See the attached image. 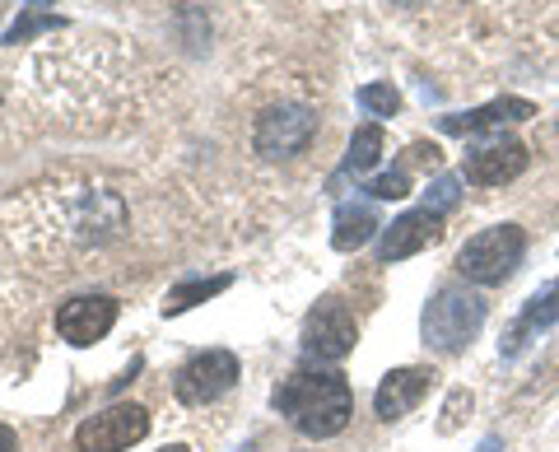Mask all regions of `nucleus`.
Masks as SVG:
<instances>
[{
  "label": "nucleus",
  "mask_w": 559,
  "mask_h": 452,
  "mask_svg": "<svg viewBox=\"0 0 559 452\" xmlns=\"http://www.w3.org/2000/svg\"><path fill=\"white\" fill-rule=\"evenodd\" d=\"M359 108L369 117H396L401 112V94L392 84H364L359 90Z\"/></svg>",
  "instance_id": "a211bd4d"
},
{
  "label": "nucleus",
  "mask_w": 559,
  "mask_h": 452,
  "mask_svg": "<svg viewBox=\"0 0 559 452\" xmlns=\"http://www.w3.org/2000/svg\"><path fill=\"white\" fill-rule=\"evenodd\" d=\"M476 452H503V439H499V433H489V439H480Z\"/></svg>",
  "instance_id": "5701e85b"
},
{
  "label": "nucleus",
  "mask_w": 559,
  "mask_h": 452,
  "mask_svg": "<svg viewBox=\"0 0 559 452\" xmlns=\"http://www.w3.org/2000/svg\"><path fill=\"white\" fill-rule=\"evenodd\" d=\"M555 322H559V275H555L546 289H536L532 299H527V308L518 312V322L509 326V336H503V345H499L503 359H518L540 332H550Z\"/></svg>",
  "instance_id": "f8f14e48"
},
{
  "label": "nucleus",
  "mask_w": 559,
  "mask_h": 452,
  "mask_svg": "<svg viewBox=\"0 0 559 452\" xmlns=\"http://www.w3.org/2000/svg\"><path fill=\"white\" fill-rule=\"evenodd\" d=\"M433 378H439V373H433L429 364H406V369H392L388 378L378 382V392H373V415L382 425L406 420V415L429 396Z\"/></svg>",
  "instance_id": "9d476101"
},
{
  "label": "nucleus",
  "mask_w": 559,
  "mask_h": 452,
  "mask_svg": "<svg viewBox=\"0 0 559 452\" xmlns=\"http://www.w3.org/2000/svg\"><path fill=\"white\" fill-rule=\"evenodd\" d=\"M373 234H382L378 205L373 201H345L336 219H331V248L336 252H359Z\"/></svg>",
  "instance_id": "4468645a"
},
{
  "label": "nucleus",
  "mask_w": 559,
  "mask_h": 452,
  "mask_svg": "<svg viewBox=\"0 0 559 452\" xmlns=\"http://www.w3.org/2000/svg\"><path fill=\"white\" fill-rule=\"evenodd\" d=\"M275 411L304 433V439L322 443V439H336V433L349 425L355 415V392L341 369H294L285 382L275 388Z\"/></svg>",
  "instance_id": "f257e3e1"
},
{
  "label": "nucleus",
  "mask_w": 559,
  "mask_h": 452,
  "mask_svg": "<svg viewBox=\"0 0 559 452\" xmlns=\"http://www.w3.org/2000/svg\"><path fill=\"white\" fill-rule=\"evenodd\" d=\"M406 5H419V0H406Z\"/></svg>",
  "instance_id": "a878e982"
},
{
  "label": "nucleus",
  "mask_w": 559,
  "mask_h": 452,
  "mask_svg": "<svg viewBox=\"0 0 559 452\" xmlns=\"http://www.w3.org/2000/svg\"><path fill=\"white\" fill-rule=\"evenodd\" d=\"M57 28H61L57 14H28V20H20L5 33V43H24V38H33V33H57Z\"/></svg>",
  "instance_id": "412c9836"
},
{
  "label": "nucleus",
  "mask_w": 559,
  "mask_h": 452,
  "mask_svg": "<svg viewBox=\"0 0 559 452\" xmlns=\"http://www.w3.org/2000/svg\"><path fill=\"white\" fill-rule=\"evenodd\" d=\"M522 257H527V229L522 224H489V229L471 234L462 248H457V275L480 289H495V285H509Z\"/></svg>",
  "instance_id": "7ed1b4c3"
},
{
  "label": "nucleus",
  "mask_w": 559,
  "mask_h": 452,
  "mask_svg": "<svg viewBox=\"0 0 559 452\" xmlns=\"http://www.w3.org/2000/svg\"><path fill=\"white\" fill-rule=\"evenodd\" d=\"M439 238H443V215H433L429 205H419V211H406V215H396L392 224H382V234H378V262L382 266L406 262V257L433 248Z\"/></svg>",
  "instance_id": "1a4fd4ad"
},
{
  "label": "nucleus",
  "mask_w": 559,
  "mask_h": 452,
  "mask_svg": "<svg viewBox=\"0 0 559 452\" xmlns=\"http://www.w3.org/2000/svg\"><path fill=\"white\" fill-rule=\"evenodd\" d=\"M527 164H532L527 145L513 141V135H499V141H489V145H480V150L466 154L462 178L476 182V187H503V182L522 178V173H527Z\"/></svg>",
  "instance_id": "9b49d317"
},
{
  "label": "nucleus",
  "mask_w": 559,
  "mask_h": 452,
  "mask_svg": "<svg viewBox=\"0 0 559 452\" xmlns=\"http://www.w3.org/2000/svg\"><path fill=\"white\" fill-rule=\"evenodd\" d=\"M485 299L466 285H439L433 299L419 312V336L433 355H462L485 326Z\"/></svg>",
  "instance_id": "f03ea898"
},
{
  "label": "nucleus",
  "mask_w": 559,
  "mask_h": 452,
  "mask_svg": "<svg viewBox=\"0 0 559 452\" xmlns=\"http://www.w3.org/2000/svg\"><path fill=\"white\" fill-rule=\"evenodd\" d=\"M117 312L112 294H75L57 308V336L66 345H94L117 326Z\"/></svg>",
  "instance_id": "6e6552de"
},
{
  "label": "nucleus",
  "mask_w": 559,
  "mask_h": 452,
  "mask_svg": "<svg viewBox=\"0 0 559 452\" xmlns=\"http://www.w3.org/2000/svg\"><path fill=\"white\" fill-rule=\"evenodd\" d=\"M47 5H57V0H33V10H47Z\"/></svg>",
  "instance_id": "b1692460"
},
{
  "label": "nucleus",
  "mask_w": 559,
  "mask_h": 452,
  "mask_svg": "<svg viewBox=\"0 0 559 452\" xmlns=\"http://www.w3.org/2000/svg\"><path fill=\"white\" fill-rule=\"evenodd\" d=\"M238 355L234 350H201V355H191L178 378H173V396H178L182 406H210V402H219L224 392L238 382Z\"/></svg>",
  "instance_id": "423d86ee"
},
{
  "label": "nucleus",
  "mask_w": 559,
  "mask_h": 452,
  "mask_svg": "<svg viewBox=\"0 0 559 452\" xmlns=\"http://www.w3.org/2000/svg\"><path fill=\"white\" fill-rule=\"evenodd\" d=\"M150 433V411L135 402H117L108 411L90 415L75 429V448L80 452H127L131 443H140Z\"/></svg>",
  "instance_id": "0eeeda50"
},
{
  "label": "nucleus",
  "mask_w": 559,
  "mask_h": 452,
  "mask_svg": "<svg viewBox=\"0 0 559 452\" xmlns=\"http://www.w3.org/2000/svg\"><path fill=\"white\" fill-rule=\"evenodd\" d=\"M164 452H191V448H182V443H173V448H164Z\"/></svg>",
  "instance_id": "393cba45"
},
{
  "label": "nucleus",
  "mask_w": 559,
  "mask_h": 452,
  "mask_svg": "<svg viewBox=\"0 0 559 452\" xmlns=\"http://www.w3.org/2000/svg\"><path fill=\"white\" fill-rule=\"evenodd\" d=\"M0 10H5V0H0Z\"/></svg>",
  "instance_id": "bb28decb"
},
{
  "label": "nucleus",
  "mask_w": 559,
  "mask_h": 452,
  "mask_svg": "<svg viewBox=\"0 0 559 452\" xmlns=\"http://www.w3.org/2000/svg\"><path fill=\"white\" fill-rule=\"evenodd\" d=\"M382 127L378 121H369V127H359L355 135H349V150H345V173H369L378 159H382Z\"/></svg>",
  "instance_id": "dca6fc26"
},
{
  "label": "nucleus",
  "mask_w": 559,
  "mask_h": 452,
  "mask_svg": "<svg viewBox=\"0 0 559 452\" xmlns=\"http://www.w3.org/2000/svg\"><path fill=\"white\" fill-rule=\"evenodd\" d=\"M355 341H359V322L336 294H326V299H318L308 308V318H304V355L308 359L341 364L349 350H355Z\"/></svg>",
  "instance_id": "39448f33"
},
{
  "label": "nucleus",
  "mask_w": 559,
  "mask_h": 452,
  "mask_svg": "<svg viewBox=\"0 0 559 452\" xmlns=\"http://www.w3.org/2000/svg\"><path fill=\"white\" fill-rule=\"evenodd\" d=\"M312 135H318V112L304 108V103H275L257 117L252 150L261 159H294V154L308 150Z\"/></svg>",
  "instance_id": "20e7f679"
},
{
  "label": "nucleus",
  "mask_w": 559,
  "mask_h": 452,
  "mask_svg": "<svg viewBox=\"0 0 559 452\" xmlns=\"http://www.w3.org/2000/svg\"><path fill=\"white\" fill-rule=\"evenodd\" d=\"M234 285V275H210V281H187V285H173L168 289V299H164V318H178V312L187 308H197L205 299H215L219 289H229Z\"/></svg>",
  "instance_id": "2eb2a0df"
},
{
  "label": "nucleus",
  "mask_w": 559,
  "mask_h": 452,
  "mask_svg": "<svg viewBox=\"0 0 559 452\" xmlns=\"http://www.w3.org/2000/svg\"><path fill=\"white\" fill-rule=\"evenodd\" d=\"M364 191H369V201H401V197H411V168L401 164L392 173H382V178H373Z\"/></svg>",
  "instance_id": "6ab92c4d"
},
{
  "label": "nucleus",
  "mask_w": 559,
  "mask_h": 452,
  "mask_svg": "<svg viewBox=\"0 0 559 452\" xmlns=\"http://www.w3.org/2000/svg\"><path fill=\"white\" fill-rule=\"evenodd\" d=\"M527 117H536V103H527V98H495V103H485V108L439 117V131H448V135H476V131L509 127V121H527Z\"/></svg>",
  "instance_id": "ddd939ff"
},
{
  "label": "nucleus",
  "mask_w": 559,
  "mask_h": 452,
  "mask_svg": "<svg viewBox=\"0 0 559 452\" xmlns=\"http://www.w3.org/2000/svg\"><path fill=\"white\" fill-rule=\"evenodd\" d=\"M0 452H20V433L10 425H0Z\"/></svg>",
  "instance_id": "4be33fe9"
},
{
  "label": "nucleus",
  "mask_w": 559,
  "mask_h": 452,
  "mask_svg": "<svg viewBox=\"0 0 559 452\" xmlns=\"http://www.w3.org/2000/svg\"><path fill=\"white\" fill-rule=\"evenodd\" d=\"M471 406H476V396H471L466 388H452V392H448V406H443V420H439V433L457 429L466 415H471Z\"/></svg>",
  "instance_id": "aec40b11"
},
{
  "label": "nucleus",
  "mask_w": 559,
  "mask_h": 452,
  "mask_svg": "<svg viewBox=\"0 0 559 452\" xmlns=\"http://www.w3.org/2000/svg\"><path fill=\"white\" fill-rule=\"evenodd\" d=\"M462 201V178H452V173H443V178H433L429 191H425V205L433 215H452Z\"/></svg>",
  "instance_id": "f3484780"
}]
</instances>
